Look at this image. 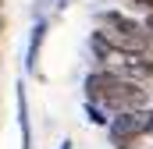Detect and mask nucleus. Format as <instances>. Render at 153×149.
I'll return each mask as SVG.
<instances>
[{"mask_svg":"<svg viewBox=\"0 0 153 149\" xmlns=\"http://www.w3.org/2000/svg\"><path fill=\"white\" fill-rule=\"evenodd\" d=\"M14 114H18L22 149H32V114H29V85H25V78L14 82Z\"/></svg>","mask_w":153,"mask_h":149,"instance_id":"nucleus-4","label":"nucleus"},{"mask_svg":"<svg viewBox=\"0 0 153 149\" xmlns=\"http://www.w3.org/2000/svg\"><path fill=\"white\" fill-rule=\"evenodd\" d=\"M7 32V18H4V11H0V36Z\"/></svg>","mask_w":153,"mask_h":149,"instance_id":"nucleus-10","label":"nucleus"},{"mask_svg":"<svg viewBox=\"0 0 153 149\" xmlns=\"http://www.w3.org/2000/svg\"><path fill=\"white\" fill-rule=\"evenodd\" d=\"M0 11H4V0H0Z\"/></svg>","mask_w":153,"mask_h":149,"instance_id":"nucleus-15","label":"nucleus"},{"mask_svg":"<svg viewBox=\"0 0 153 149\" xmlns=\"http://www.w3.org/2000/svg\"><path fill=\"white\" fill-rule=\"evenodd\" d=\"M146 64H150V82H153V57H146Z\"/></svg>","mask_w":153,"mask_h":149,"instance_id":"nucleus-14","label":"nucleus"},{"mask_svg":"<svg viewBox=\"0 0 153 149\" xmlns=\"http://www.w3.org/2000/svg\"><path fill=\"white\" fill-rule=\"evenodd\" d=\"M146 57H153V32H150V46H146Z\"/></svg>","mask_w":153,"mask_h":149,"instance_id":"nucleus-12","label":"nucleus"},{"mask_svg":"<svg viewBox=\"0 0 153 149\" xmlns=\"http://www.w3.org/2000/svg\"><path fill=\"white\" fill-rule=\"evenodd\" d=\"M57 149H75V142H71V139H61V146Z\"/></svg>","mask_w":153,"mask_h":149,"instance_id":"nucleus-9","label":"nucleus"},{"mask_svg":"<svg viewBox=\"0 0 153 149\" xmlns=\"http://www.w3.org/2000/svg\"><path fill=\"white\" fill-rule=\"evenodd\" d=\"M146 139H150V107L114 114L107 124V142L114 149H143Z\"/></svg>","mask_w":153,"mask_h":149,"instance_id":"nucleus-2","label":"nucleus"},{"mask_svg":"<svg viewBox=\"0 0 153 149\" xmlns=\"http://www.w3.org/2000/svg\"><path fill=\"white\" fill-rule=\"evenodd\" d=\"M82 114H85V121H89L93 128H103V131H107V124H111V114L103 110L100 103H89V100H82Z\"/></svg>","mask_w":153,"mask_h":149,"instance_id":"nucleus-6","label":"nucleus"},{"mask_svg":"<svg viewBox=\"0 0 153 149\" xmlns=\"http://www.w3.org/2000/svg\"><path fill=\"white\" fill-rule=\"evenodd\" d=\"M143 21H146V29H150V32H153V14H146V18H143Z\"/></svg>","mask_w":153,"mask_h":149,"instance_id":"nucleus-11","label":"nucleus"},{"mask_svg":"<svg viewBox=\"0 0 153 149\" xmlns=\"http://www.w3.org/2000/svg\"><path fill=\"white\" fill-rule=\"evenodd\" d=\"M71 7V0H53V11H68Z\"/></svg>","mask_w":153,"mask_h":149,"instance_id":"nucleus-8","label":"nucleus"},{"mask_svg":"<svg viewBox=\"0 0 153 149\" xmlns=\"http://www.w3.org/2000/svg\"><path fill=\"white\" fill-rule=\"evenodd\" d=\"M125 4H128L132 11H139L143 18H146V14H153V0H125Z\"/></svg>","mask_w":153,"mask_h":149,"instance_id":"nucleus-7","label":"nucleus"},{"mask_svg":"<svg viewBox=\"0 0 153 149\" xmlns=\"http://www.w3.org/2000/svg\"><path fill=\"white\" fill-rule=\"evenodd\" d=\"M89 57H93V68H107V64H111V60L117 57L114 50H111V43L100 36L96 29L89 32Z\"/></svg>","mask_w":153,"mask_h":149,"instance_id":"nucleus-5","label":"nucleus"},{"mask_svg":"<svg viewBox=\"0 0 153 149\" xmlns=\"http://www.w3.org/2000/svg\"><path fill=\"white\" fill-rule=\"evenodd\" d=\"M46 36H50V18H32L29 43H25V74H29V78H43V71H39V57H43Z\"/></svg>","mask_w":153,"mask_h":149,"instance_id":"nucleus-3","label":"nucleus"},{"mask_svg":"<svg viewBox=\"0 0 153 149\" xmlns=\"http://www.w3.org/2000/svg\"><path fill=\"white\" fill-rule=\"evenodd\" d=\"M82 96L89 103H100L111 117L125 114V110H146V107H153V89L146 82L121 78L111 68H93L85 74L82 78Z\"/></svg>","mask_w":153,"mask_h":149,"instance_id":"nucleus-1","label":"nucleus"},{"mask_svg":"<svg viewBox=\"0 0 153 149\" xmlns=\"http://www.w3.org/2000/svg\"><path fill=\"white\" fill-rule=\"evenodd\" d=\"M150 142H153V107H150Z\"/></svg>","mask_w":153,"mask_h":149,"instance_id":"nucleus-13","label":"nucleus"}]
</instances>
